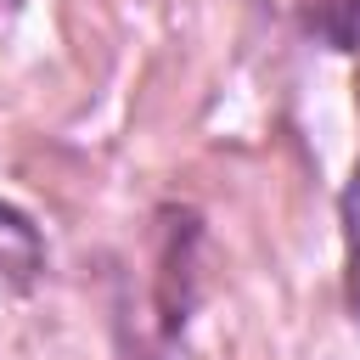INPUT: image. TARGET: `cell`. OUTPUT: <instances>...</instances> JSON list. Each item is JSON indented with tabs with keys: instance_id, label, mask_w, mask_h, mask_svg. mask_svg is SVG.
Here are the masks:
<instances>
[{
	"instance_id": "obj_1",
	"label": "cell",
	"mask_w": 360,
	"mask_h": 360,
	"mask_svg": "<svg viewBox=\"0 0 360 360\" xmlns=\"http://www.w3.org/2000/svg\"><path fill=\"white\" fill-rule=\"evenodd\" d=\"M39 264H45V248L34 219L0 202V292H22L39 276Z\"/></svg>"
}]
</instances>
